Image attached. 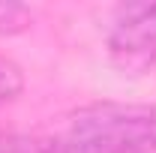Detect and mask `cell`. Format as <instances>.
I'll use <instances>...</instances> for the list:
<instances>
[{
  "label": "cell",
  "instance_id": "cell-4",
  "mask_svg": "<svg viewBox=\"0 0 156 153\" xmlns=\"http://www.w3.org/2000/svg\"><path fill=\"white\" fill-rule=\"evenodd\" d=\"M30 12L18 3H0V33H18L27 27Z\"/></svg>",
  "mask_w": 156,
  "mask_h": 153
},
{
  "label": "cell",
  "instance_id": "cell-3",
  "mask_svg": "<svg viewBox=\"0 0 156 153\" xmlns=\"http://www.w3.org/2000/svg\"><path fill=\"white\" fill-rule=\"evenodd\" d=\"M21 87H24V75H21V69L12 63V60L0 57V105L12 102V99L21 93Z\"/></svg>",
  "mask_w": 156,
  "mask_h": 153
},
{
  "label": "cell",
  "instance_id": "cell-5",
  "mask_svg": "<svg viewBox=\"0 0 156 153\" xmlns=\"http://www.w3.org/2000/svg\"><path fill=\"white\" fill-rule=\"evenodd\" d=\"M0 153H18V144L9 138H0Z\"/></svg>",
  "mask_w": 156,
  "mask_h": 153
},
{
  "label": "cell",
  "instance_id": "cell-2",
  "mask_svg": "<svg viewBox=\"0 0 156 153\" xmlns=\"http://www.w3.org/2000/svg\"><path fill=\"white\" fill-rule=\"evenodd\" d=\"M108 54L129 75L156 66V3H126L108 30Z\"/></svg>",
  "mask_w": 156,
  "mask_h": 153
},
{
  "label": "cell",
  "instance_id": "cell-1",
  "mask_svg": "<svg viewBox=\"0 0 156 153\" xmlns=\"http://www.w3.org/2000/svg\"><path fill=\"white\" fill-rule=\"evenodd\" d=\"M156 147V108L99 102L81 108L60 135V153H147Z\"/></svg>",
  "mask_w": 156,
  "mask_h": 153
}]
</instances>
